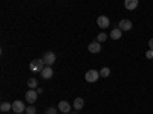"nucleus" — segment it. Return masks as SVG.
I'll use <instances>...</instances> for the list:
<instances>
[{
	"instance_id": "nucleus-1",
	"label": "nucleus",
	"mask_w": 153,
	"mask_h": 114,
	"mask_svg": "<svg viewBox=\"0 0 153 114\" xmlns=\"http://www.w3.org/2000/svg\"><path fill=\"white\" fill-rule=\"evenodd\" d=\"M43 69H45V61L43 59H34L29 64V70L32 73H42Z\"/></svg>"
},
{
	"instance_id": "nucleus-2",
	"label": "nucleus",
	"mask_w": 153,
	"mask_h": 114,
	"mask_svg": "<svg viewBox=\"0 0 153 114\" xmlns=\"http://www.w3.org/2000/svg\"><path fill=\"white\" fill-rule=\"evenodd\" d=\"M98 78H100V72H98V70H89V72L84 75L86 82H97Z\"/></svg>"
},
{
	"instance_id": "nucleus-3",
	"label": "nucleus",
	"mask_w": 153,
	"mask_h": 114,
	"mask_svg": "<svg viewBox=\"0 0 153 114\" xmlns=\"http://www.w3.org/2000/svg\"><path fill=\"white\" fill-rule=\"evenodd\" d=\"M12 111L17 113V114H22V113L26 111V107H25V104L22 100H14V102H12Z\"/></svg>"
},
{
	"instance_id": "nucleus-4",
	"label": "nucleus",
	"mask_w": 153,
	"mask_h": 114,
	"mask_svg": "<svg viewBox=\"0 0 153 114\" xmlns=\"http://www.w3.org/2000/svg\"><path fill=\"white\" fill-rule=\"evenodd\" d=\"M97 24H98L101 29H107V28L110 26V20H109L106 15H100V17L97 18Z\"/></svg>"
},
{
	"instance_id": "nucleus-5",
	"label": "nucleus",
	"mask_w": 153,
	"mask_h": 114,
	"mask_svg": "<svg viewBox=\"0 0 153 114\" xmlns=\"http://www.w3.org/2000/svg\"><path fill=\"white\" fill-rule=\"evenodd\" d=\"M37 97H38V93H37V90H32V88L29 91H26V94H25V99H26L28 104H34L37 100Z\"/></svg>"
},
{
	"instance_id": "nucleus-6",
	"label": "nucleus",
	"mask_w": 153,
	"mask_h": 114,
	"mask_svg": "<svg viewBox=\"0 0 153 114\" xmlns=\"http://www.w3.org/2000/svg\"><path fill=\"white\" fill-rule=\"evenodd\" d=\"M43 61H45L46 66L51 67V66L55 62V53H54V52H46V53L43 55Z\"/></svg>"
},
{
	"instance_id": "nucleus-7",
	"label": "nucleus",
	"mask_w": 153,
	"mask_h": 114,
	"mask_svg": "<svg viewBox=\"0 0 153 114\" xmlns=\"http://www.w3.org/2000/svg\"><path fill=\"white\" fill-rule=\"evenodd\" d=\"M132 26H133V23H132L130 20H127V18L121 20V21H120V24H118V28H120L121 31H130V29H132Z\"/></svg>"
},
{
	"instance_id": "nucleus-8",
	"label": "nucleus",
	"mask_w": 153,
	"mask_h": 114,
	"mask_svg": "<svg viewBox=\"0 0 153 114\" xmlns=\"http://www.w3.org/2000/svg\"><path fill=\"white\" fill-rule=\"evenodd\" d=\"M89 52H91V53H100L101 52V43L92 41L91 44H89Z\"/></svg>"
},
{
	"instance_id": "nucleus-9",
	"label": "nucleus",
	"mask_w": 153,
	"mask_h": 114,
	"mask_svg": "<svg viewBox=\"0 0 153 114\" xmlns=\"http://www.w3.org/2000/svg\"><path fill=\"white\" fill-rule=\"evenodd\" d=\"M138 0H124V6H126V9L127 11H133V9H136L138 8Z\"/></svg>"
},
{
	"instance_id": "nucleus-10",
	"label": "nucleus",
	"mask_w": 153,
	"mask_h": 114,
	"mask_svg": "<svg viewBox=\"0 0 153 114\" xmlns=\"http://www.w3.org/2000/svg\"><path fill=\"white\" fill-rule=\"evenodd\" d=\"M52 75H54V70H52V67H49V66H46V67L42 70L43 79H51V78H52Z\"/></svg>"
},
{
	"instance_id": "nucleus-11",
	"label": "nucleus",
	"mask_w": 153,
	"mask_h": 114,
	"mask_svg": "<svg viewBox=\"0 0 153 114\" xmlns=\"http://www.w3.org/2000/svg\"><path fill=\"white\" fill-rule=\"evenodd\" d=\"M58 110H60L63 114H68V113H71V105L66 102V100H61V102L58 104Z\"/></svg>"
},
{
	"instance_id": "nucleus-12",
	"label": "nucleus",
	"mask_w": 153,
	"mask_h": 114,
	"mask_svg": "<svg viewBox=\"0 0 153 114\" xmlns=\"http://www.w3.org/2000/svg\"><path fill=\"white\" fill-rule=\"evenodd\" d=\"M123 31L120 29V28H115V29H112L110 31V38H112V40H120V38H121V34Z\"/></svg>"
},
{
	"instance_id": "nucleus-13",
	"label": "nucleus",
	"mask_w": 153,
	"mask_h": 114,
	"mask_svg": "<svg viewBox=\"0 0 153 114\" xmlns=\"http://www.w3.org/2000/svg\"><path fill=\"white\" fill-rule=\"evenodd\" d=\"M76 111H78V110H81L83 107H84V99L83 97H76L75 100H74V105H72Z\"/></svg>"
},
{
	"instance_id": "nucleus-14",
	"label": "nucleus",
	"mask_w": 153,
	"mask_h": 114,
	"mask_svg": "<svg viewBox=\"0 0 153 114\" xmlns=\"http://www.w3.org/2000/svg\"><path fill=\"white\" fill-rule=\"evenodd\" d=\"M0 110H2L3 113H6V111L12 110V104H9V102H2V105H0Z\"/></svg>"
},
{
	"instance_id": "nucleus-15",
	"label": "nucleus",
	"mask_w": 153,
	"mask_h": 114,
	"mask_svg": "<svg viewBox=\"0 0 153 114\" xmlns=\"http://www.w3.org/2000/svg\"><path fill=\"white\" fill-rule=\"evenodd\" d=\"M109 75H110V69L109 67H103L100 70V76H101V78H107Z\"/></svg>"
},
{
	"instance_id": "nucleus-16",
	"label": "nucleus",
	"mask_w": 153,
	"mask_h": 114,
	"mask_svg": "<svg viewBox=\"0 0 153 114\" xmlns=\"http://www.w3.org/2000/svg\"><path fill=\"white\" fill-rule=\"evenodd\" d=\"M106 40H107V34L101 32V34L97 35V41H98V43H103V41H106Z\"/></svg>"
},
{
	"instance_id": "nucleus-17",
	"label": "nucleus",
	"mask_w": 153,
	"mask_h": 114,
	"mask_svg": "<svg viewBox=\"0 0 153 114\" xmlns=\"http://www.w3.org/2000/svg\"><path fill=\"white\" fill-rule=\"evenodd\" d=\"M28 87H29V88H32V90H35V88H37V79H35V78L28 79Z\"/></svg>"
},
{
	"instance_id": "nucleus-18",
	"label": "nucleus",
	"mask_w": 153,
	"mask_h": 114,
	"mask_svg": "<svg viewBox=\"0 0 153 114\" xmlns=\"http://www.w3.org/2000/svg\"><path fill=\"white\" fill-rule=\"evenodd\" d=\"M37 108L35 107H26V114H35Z\"/></svg>"
},
{
	"instance_id": "nucleus-19",
	"label": "nucleus",
	"mask_w": 153,
	"mask_h": 114,
	"mask_svg": "<svg viewBox=\"0 0 153 114\" xmlns=\"http://www.w3.org/2000/svg\"><path fill=\"white\" fill-rule=\"evenodd\" d=\"M45 114H57V108L51 107V108H48V110H46V113H45Z\"/></svg>"
},
{
	"instance_id": "nucleus-20",
	"label": "nucleus",
	"mask_w": 153,
	"mask_h": 114,
	"mask_svg": "<svg viewBox=\"0 0 153 114\" xmlns=\"http://www.w3.org/2000/svg\"><path fill=\"white\" fill-rule=\"evenodd\" d=\"M146 58H149V59H153V50H147V52H146Z\"/></svg>"
},
{
	"instance_id": "nucleus-21",
	"label": "nucleus",
	"mask_w": 153,
	"mask_h": 114,
	"mask_svg": "<svg viewBox=\"0 0 153 114\" xmlns=\"http://www.w3.org/2000/svg\"><path fill=\"white\" fill-rule=\"evenodd\" d=\"M149 49H150V50H153V38L149 41Z\"/></svg>"
},
{
	"instance_id": "nucleus-22",
	"label": "nucleus",
	"mask_w": 153,
	"mask_h": 114,
	"mask_svg": "<svg viewBox=\"0 0 153 114\" xmlns=\"http://www.w3.org/2000/svg\"><path fill=\"white\" fill-rule=\"evenodd\" d=\"M72 114H78V111H74V113H72Z\"/></svg>"
},
{
	"instance_id": "nucleus-23",
	"label": "nucleus",
	"mask_w": 153,
	"mask_h": 114,
	"mask_svg": "<svg viewBox=\"0 0 153 114\" xmlns=\"http://www.w3.org/2000/svg\"><path fill=\"white\" fill-rule=\"evenodd\" d=\"M22 114H26V113H22Z\"/></svg>"
},
{
	"instance_id": "nucleus-24",
	"label": "nucleus",
	"mask_w": 153,
	"mask_h": 114,
	"mask_svg": "<svg viewBox=\"0 0 153 114\" xmlns=\"http://www.w3.org/2000/svg\"><path fill=\"white\" fill-rule=\"evenodd\" d=\"M152 61H153V59H152Z\"/></svg>"
},
{
	"instance_id": "nucleus-25",
	"label": "nucleus",
	"mask_w": 153,
	"mask_h": 114,
	"mask_svg": "<svg viewBox=\"0 0 153 114\" xmlns=\"http://www.w3.org/2000/svg\"><path fill=\"white\" fill-rule=\"evenodd\" d=\"M68 114H69V113H68Z\"/></svg>"
}]
</instances>
